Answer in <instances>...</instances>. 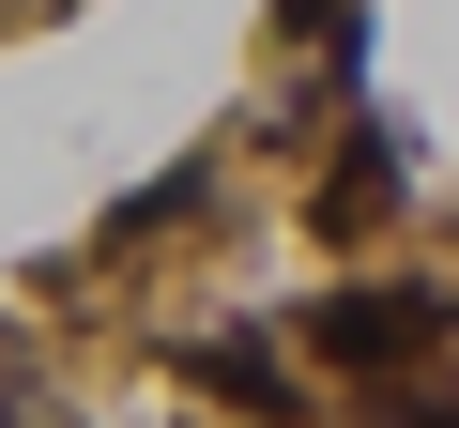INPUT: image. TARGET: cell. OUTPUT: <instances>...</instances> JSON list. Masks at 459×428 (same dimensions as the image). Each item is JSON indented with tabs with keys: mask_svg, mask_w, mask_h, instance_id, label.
I'll list each match as a JSON object with an SVG mask.
<instances>
[{
	"mask_svg": "<svg viewBox=\"0 0 459 428\" xmlns=\"http://www.w3.org/2000/svg\"><path fill=\"white\" fill-rule=\"evenodd\" d=\"M429 321H444V306H429V291H352V306H322V321H307V337H322V352H352V367H368V352H413V337H429Z\"/></svg>",
	"mask_w": 459,
	"mask_h": 428,
	"instance_id": "obj_1",
	"label": "cell"
},
{
	"mask_svg": "<svg viewBox=\"0 0 459 428\" xmlns=\"http://www.w3.org/2000/svg\"><path fill=\"white\" fill-rule=\"evenodd\" d=\"M184 367H199V382H214L230 413H291V382H276V367H261L246 337H214V352H184Z\"/></svg>",
	"mask_w": 459,
	"mask_h": 428,
	"instance_id": "obj_2",
	"label": "cell"
}]
</instances>
